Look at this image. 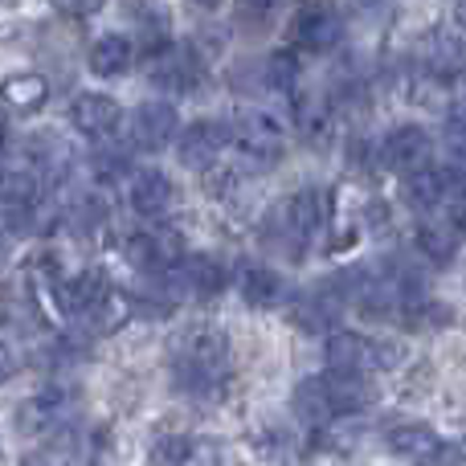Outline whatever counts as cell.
Listing matches in <instances>:
<instances>
[{"mask_svg":"<svg viewBox=\"0 0 466 466\" xmlns=\"http://www.w3.org/2000/svg\"><path fill=\"white\" fill-rule=\"evenodd\" d=\"M372 401H377V389L369 385V377H360V372H336V369H328L315 380H303L295 393V410L307 421L348 418V413L369 410Z\"/></svg>","mask_w":466,"mask_h":466,"instance_id":"obj_1","label":"cell"},{"mask_svg":"<svg viewBox=\"0 0 466 466\" xmlns=\"http://www.w3.org/2000/svg\"><path fill=\"white\" fill-rule=\"evenodd\" d=\"M229 369V339L218 328H193L177 344V377L188 393H213Z\"/></svg>","mask_w":466,"mask_h":466,"instance_id":"obj_2","label":"cell"},{"mask_svg":"<svg viewBox=\"0 0 466 466\" xmlns=\"http://www.w3.org/2000/svg\"><path fill=\"white\" fill-rule=\"evenodd\" d=\"M319 221H323V201H319V193L303 188V193L287 197V201L274 209V218H270V241L287 249L290 258H299L307 246H311L315 229H319Z\"/></svg>","mask_w":466,"mask_h":466,"instance_id":"obj_3","label":"cell"},{"mask_svg":"<svg viewBox=\"0 0 466 466\" xmlns=\"http://www.w3.org/2000/svg\"><path fill=\"white\" fill-rule=\"evenodd\" d=\"M401 360L397 344H380V339H369L360 331H336L328 339V364L336 372H360L369 377L372 369H393Z\"/></svg>","mask_w":466,"mask_h":466,"instance_id":"obj_4","label":"cell"},{"mask_svg":"<svg viewBox=\"0 0 466 466\" xmlns=\"http://www.w3.org/2000/svg\"><path fill=\"white\" fill-rule=\"evenodd\" d=\"M233 144V123L226 119H197L185 127V136L177 139V160L193 172H205L209 164L221 160V152Z\"/></svg>","mask_w":466,"mask_h":466,"instance_id":"obj_5","label":"cell"},{"mask_svg":"<svg viewBox=\"0 0 466 466\" xmlns=\"http://www.w3.org/2000/svg\"><path fill=\"white\" fill-rule=\"evenodd\" d=\"M233 144L241 147V156H246L254 168H270V164H279V156H282V127H279V119H270V115L249 111L233 123Z\"/></svg>","mask_w":466,"mask_h":466,"instance_id":"obj_6","label":"cell"},{"mask_svg":"<svg viewBox=\"0 0 466 466\" xmlns=\"http://www.w3.org/2000/svg\"><path fill=\"white\" fill-rule=\"evenodd\" d=\"M180 258H185V241H180V233H172V229L152 226V229L136 233V238L127 241V262L144 274H160L164 279Z\"/></svg>","mask_w":466,"mask_h":466,"instance_id":"obj_7","label":"cell"},{"mask_svg":"<svg viewBox=\"0 0 466 466\" xmlns=\"http://www.w3.org/2000/svg\"><path fill=\"white\" fill-rule=\"evenodd\" d=\"M147 78L160 90H168V95H193L201 86V62H197L193 49L168 46L147 62Z\"/></svg>","mask_w":466,"mask_h":466,"instance_id":"obj_8","label":"cell"},{"mask_svg":"<svg viewBox=\"0 0 466 466\" xmlns=\"http://www.w3.org/2000/svg\"><path fill=\"white\" fill-rule=\"evenodd\" d=\"M430 156H434V139H430L426 127H397L393 136L385 139V147H380V160L389 164L393 172H401V177H418V172L430 168Z\"/></svg>","mask_w":466,"mask_h":466,"instance_id":"obj_9","label":"cell"},{"mask_svg":"<svg viewBox=\"0 0 466 466\" xmlns=\"http://www.w3.org/2000/svg\"><path fill=\"white\" fill-rule=\"evenodd\" d=\"M339 37H344V21H339V13L331 5H311L299 13L295 41L307 54H328V49L339 46Z\"/></svg>","mask_w":466,"mask_h":466,"instance_id":"obj_10","label":"cell"},{"mask_svg":"<svg viewBox=\"0 0 466 466\" xmlns=\"http://www.w3.org/2000/svg\"><path fill=\"white\" fill-rule=\"evenodd\" d=\"M177 136V106L172 103H144L131 115V144L144 152H160Z\"/></svg>","mask_w":466,"mask_h":466,"instance_id":"obj_11","label":"cell"},{"mask_svg":"<svg viewBox=\"0 0 466 466\" xmlns=\"http://www.w3.org/2000/svg\"><path fill=\"white\" fill-rule=\"evenodd\" d=\"M164 279H168L180 295L209 299L221 290V266H218V258H209V254H185Z\"/></svg>","mask_w":466,"mask_h":466,"instance_id":"obj_12","label":"cell"},{"mask_svg":"<svg viewBox=\"0 0 466 466\" xmlns=\"http://www.w3.org/2000/svg\"><path fill=\"white\" fill-rule=\"evenodd\" d=\"M70 119H74V127H78L82 136L103 139V136H111V131L119 127L123 111H119V103H115L111 95H78L74 98V106H70Z\"/></svg>","mask_w":466,"mask_h":466,"instance_id":"obj_13","label":"cell"},{"mask_svg":"<svg viewBox=\"0 0 466 466\" xmlns=\"http://www.w3.org/2000/svg\"><path fill=\"white\" fill-rule=\"evenodd\" d=\"M127 197H131V209L139 218H160L172 201V180L164 177L160 168H139L127 185Z\"/></svg>","mask_w":466,"mask_h":466,"instance_id":"obj_14","label":"cell"},{"mask_svg":"<svg viewBox=\"0 0 466 466\" xmlns=\"http://www.w3.org/2000/svg\"><path fill=\"white\" fill-rule=\"evenodd\" d=\"M0 323L21 328V331L41 323V307H37V295H33L29 282H5V287H0Z\"/></svg>","mask_w":466,"mask_h":466,"instance_id":"obj_15","label":"cell"},{"mask_svg":"<svg viewBox=\"0 0 466 466\" xmlns=\"http://www.w3.org/2000/svg\"><path fill=\"white\" fill-rule=\"evenodd\" d=\"M127 315H131L127 295H119L115 287H103L95 299H90L86 311H82V323H86L90 331H98V336H106V331L123 328V323H127Z\"/></svg>","mask_w":466,"mask_h":466,"instance_id":"obj_16","label":"cell"},{"mask_svg":"<svg viewBox=\"0 0 466 466\" xmlns=\"http://www.w3.org/2000/svg\"><path fill=\"white\" fill-rule=\"evenodd\" d=\"M131 54H136V46H131L127 37H119V33H103V37L90 46L86 62L98 78H119V74L131 70Z\"/></svg>","mask_w":466,"mask_h":466,"instance_id":"obj_17","label":"cell"},{"mask_svg":"<svg viewBox=\"0 0 466 466\" xmlns=\"http://www.w3.org/2000/svg\"><path fill=\"white\" fill-rule=\"evenodd\" d=\"M426 66L434 70V78H459L466 70V41L459 33H434L426 46Z\"/></svg>","mask_w":466,"mask_h":466,"instance_id":"obj_18","label":"cell"},{"mask_svg":"<svg viewBox=\"0 0 466 466\" xmlns=\"http://www.w3.org/2000/svg\"><path fill=\"white\" fill-rule=\"evenodd\" d=\"M33 197H37V177L16 164H0V209L21 213L33 205Z\"/></svg>","mask_w":466,"mask_h":466,"instance_id":"obj_19","label":"cell"},{"mask_svg":"<svg viewBox=\"0 0 466 466\" xmlns=\"http://www.w3.org/2000/svg\"><path fill=\"white\" fill-rule=\"evenodd\" d=\"M66 401H70V397H66L62 389H46V393H37L33 401H25V410L16 413V426L29 430V434H37V430H49L66 413Z\"/></svg>","mask_w":466,"mask_h":466,"instance_id":"obj_20","label":"cell"},{"mask_svg":"<svg viewBox=\"0 0 466 466\" xmlns=\"http://www.w3.org/2000/svg\"><path fill=\"white\" fill-rule=\"evenodd\" d=\"M49 95L46 78L41 74H8L5 82H0V98H5L8 106H16V111H33V106H41Z\"/></svg>","mask_w":466,"mask_h":466,"instance_id":"obj_21","label":"cell"},{"mask_svg":"<svg viewBox=\"0 0 466 466\" xmlns=\"http://www.w3.org/2000/svg\"><path fill=\"white\" fill-rule=\"evenodd\" d=\"M389 451L401 459H430L438 451V434L426 426H393L389 430Z\"/></svg>","mask_w":466,"mask_h":466,"instance_id":"obj_22","label":"cell"},{"mask_svg":"<svg viewBox=\"0 0 466 466\" xmlns=\"http://www.w3.org/2000/svg\"><path fill=\"white\" fill-rule=\"evenodd\" d=\"M241 295L254 307H274L282 299V279L274 270H266V266H249L241 274Z\"/></svg>","mask_w":466,"mask_h":466,"instance_id":"obj_23","label":"cell"},{"mask_svg":"<svg viewBox=\"0 0 466 466\" xmlns=\"http://www.w3.org/2000/svg\"><path fill=\"white\" fill-rule=\"evenodd\" d=\"M418 246L426 258H434V262H451L454 249H459V229L451 226V221H426V226L418 229Z\"/></svg>","mask_w":466,"mask_h":466,"instance_id":"obj_24","label":"cell"},{"mask_svg":"<svg viewBox=\"0 0 466 466\" xmlns=\"http://www.w3.org/2000/svg\"><path fill=\"white\" fill-rule=\"evenodd\" d=\"M446 193H451V185H446L442 168H426V172H418V177H410V185H405V197H410L418 209H434V205H442Z\"/></svg>","mask_w":466,"mask_h":466,"instance_id":"obj_25","label":"cell"},{"mask_svg":"<svg viewBox=\"0 0 466 466\" xmlns=\"http://www.w3.org/2000/svg\"><path fill=\"white\" fill-rule=\"evenodd\" d=\"M164 462L168 466H218V446L201 442V438H177L164 446Z\"/></svg>","mask_w":466,"mask_h":466,"instance_id":"obj_26","label":"cell"},{"mask_svg":"<svg viewBox=\"0 0 466 466\" xmlns=\"http://www.w3.org/2000/svg\"><path fill=\"white\" fill-rule=\"evenodd\" d=\"M282 5H287V0H238V13H241V21L246 25L266 29V25L282 13Z\"/></svg>","mask_w":466,"mask_h":466,"instance_id":"obj_27","label":"cell"},{"mask_svg":"<svg viewBox=\"0 0 466 466\" xmlns=\"http://www.w3.org/2000/svg\"><path fill=\"white\" fill-rule=\"evenodd\" d=\"M95 172H98V180H119L123 172H127V156H119L115 147H106L103 156H95Z\"/></svg>","mask_w":466,"mask_h":466,"instance_id":"obj_28","label":"cell"},{"mask_svg":"<svg viewBox=\"0 0 466 466\" xmlns=\"http://www.w3.org/2000/svg\"><path fill=\"white\" fill-rule=\"evenodd\" d=\"M21 466H74V459L66 451H41V454H33V459H25Z\"/></svg>","mask_w":466,"mask_h":466,"instance_id":"obj_29","label":"cell"},{"mask_svg":"<svg viewBox=\"0 0 466 466\" xmlns=\"http://www.w3.org/2000/svg\"><path fill=\"white\" fill-rule=\"evenodd\" d=\"M62 13H70V16H90V13H98V5L103 0H54Z\"/></svg>","mask_w":466,"mask_h":466,"instance_id":"obj_30","label":"cell"},{"mask_svg":"<svg viewBox=\"0 0 466 466\" xmlns=\"http://www.w3.org/2000/svg\"><path fill=\"white\" fill-rule=\"evenodd\" d=\"M442 172H446V185H451V193H462L466 197V160L451 164V168H442Z\"/></svg>","mask_w":466,"mask_h":466,"instance_id":"obj_31","label":"cell"},{"mask_svg":"<svg viewBox=\"0 0 466 466\" xmlns=\"http://www.w3.org/2000/svg\"><path fill=\"white\" fill-rule=\"evenodd\" d=\"M16 372V356H13V348L5 344V339H0V385H5L8 377H13Z\"/></svg>","mask_w":466,"mask_h":466,"instance_id":"obj_32","label":"cell"},{"mask_svg":"<svg viewBox=\"0 0 466 466\" xmlns=\"http://www.w3.org/2000/svg\"><path fill=\"white\" fill-rule=\"evenodd\" d=\"M451 226L459 229V233H466V197H462L459 205H454V213H451Z\"/></svg>","mask_w":466,"mask_h":466,"instance_id":"obj_33","label":"cell"},{"mask_svg":"<svg viewBox=\"0 0 466 466\" xmlns=\"http://www.w3.org/2000/svg\"><path fill=\"white\" fill-rule=\"evenodd\" d=\"M454 21H459V29L466 33V0H459V5H454Z\"/></svg>","mask_w":466,"mask_h":466,"instance_id":"obj_34","label":"cell"},{"mask_svg":"<svg viewBox=\"0 0 466 466\" xmlns=\"http://www.w3.org/2000/svg\"><path fill=\"white\" fill-rule=\"evenodd\" d=\"M197 5H201V8H218L221 0H197Z\"/></svg>","mask_w":466,"mask_h":466,"instance_id":"obj_35","label":"cell"},{"mask_svg":"<svg viewBox=\"0 0 466 466\" xmlns=\"http://www.w3.org/2000/svg\"><path fill=\"white\" fill-rule=\"evenodd\" d=\"M0 262H5V233H0Z\"/></svg>","mask_w":466,"mask_h":466,"instance_id":"obj_36","label":"cell"}]
</instances>
